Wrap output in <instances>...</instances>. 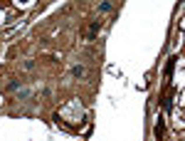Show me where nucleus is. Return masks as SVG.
<instances>
[{
	"mask_svg": "<svg viewBox=\"0 0 185 141\" xmlns=\"http://www.w3.org/2000/svg\"><path fill=\"white\" fill-rule=\"evenodd\" d=\"M175 62H178V57H170V62H168V67H166V74H168V77H170L173 69H175Z\"/></svg>",
	"mask_w": 185,
	"mask_h": 141,
	"instance_id": "1",
	"label": "nucleus"
},
{
	"mask_svg": "<svg viewBox=\"0 0 185 141\" xmlns=\"http://www.w3.org/2000/svg\"><path fill=\"white\" fill-rule=\"evenodd\" d=\"M99 30H101V22H91V27H89V37H94Z\"/></svg>",
	"mask_w": 185,
	"mask_h": 141,
	"instance_id": "2",
	"label": "nucleus"
},
{
	"mask_svg": "<svg viewBox=\"0 0 185 141\" xmlns=\"http://www.w3.org/2000/svg\"><path fill=\"white\" fill-rule=\"evenodd\" d=\"M72 72H74L77 77H81V74H84V67H74V69H72Z\"/></svg>",
	"mask_w": 185,
	"mask_h": 141,
	"instance_id": "3",
	"label": "nucleus"
}]
</instances>
